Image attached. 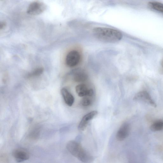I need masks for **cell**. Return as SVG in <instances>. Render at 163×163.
I'll return each instance as SVG.
<instances>
[{"label": "cell", "instance_id": "6da1fadb", "mask_svg": "<svg viewBox=\"0 0 163 163\" xmlns=\"http://www.w3.org/2000/svg\"><path fill=\"white\" fill-rule=\"evenodd\" d=\"M93 34L97 39L107 43H114L121 41L122 32L118 30L107 28L97 27L93 30Z\"/></svg>", "mask_w": 163, "mask_h": 163}, {"label": "cell", "instance_id": "7a4b0ae2", "mask_svg": "<svg viewBox=\"0 0 163 163\" xmlns=\"http://www.w3.org/2000/svg\"><path fill=\"white\" fill-rule=\"evenodd\" d=\"M66 148L72 155L82 162H90L92 160V157L75 141H69L67 144Z\"/></svg>", "mask_w": 163, "mask_h": 163}, {"label": "cell", "instance_id": "3957f363", "mask_svg": "<svg viewBox=\"0 0 163 163\" xmlns=\"http://www.w3.org/2000/svg\"><path fill=\"white\" fill-rule=\"evenodd\" d=\"M81 56L79 52L76 50H72L67 54L66 58V63L70 67L76 66L79 63Z\"/></svg>", "mask_w": 163, "mask_h": 163}, {"label": "cell", "instance_id": "277c9868", "mask_svg": "<svg viewBox=\"0 0 163 163\" xmlns=\"http://www.w3.org/2000/svg\"><path fill=\"white\" fill-rule=\"evenodd\" d=\"M46 9V6L42 3L34 2L29 6L27 11V13L31 15H38L42 13Z\"/></svg>", "mask_w": 163, "mask_h": 163}, {"label": "cell", "instance_id": "5b68a950", "mask_svg": "<svg viewBox=\"0 0 163 163\" xmlns=\"http://www.w3.org/2000/svg\"><path fill=\"white\" fill-rule=\"evenodd\" d=\"M134 100L137 101L144 103L154 107L157 105L152 99L149 94L146 91H142L137 93L134 97Z\"/></svg>", "mask_w": 163, "mask_h": 163}, {"label": "cell", "instance_id": "8992f818", "mask_svg": "<svg viewBox=\"0 0 163 163\" xmlns=\"http://www.w3.org/2000/svg\"><path fill=\"white\" fill-rule=\"evenodd\" d=\"M75 91L80 97H92L94 94L92 89L89 88L85 84H79L76 86Z\"/></svg>", "mask_w": 163, "mask_h": 163}, {"label": "cell", "instance_id": "52a82bcc", "mask_svg": "<svg viewBox=\"0 0 163 163\" xmlns=\"http://www.w3.org/2000/svg\"><path fill=\"white\" fill-rule=\"evenodd\" d=\"M97 112L94 111L86 114L82 118L79 126L78 129L80 131H83L88 126L90 122L97 114Z\"/></svg>", "mask_w": 163, "mask_h": 163}, {"label": "cell", "instance_id": "ba28073f", "mask_svg": "<svg viewBox=\"0 0 163 163\" xmlns=\"http://www.w3.org/2000/svg\"><path fill=\"white\" fill-rule=\"evenodd\" d=\"M13 155L15 160L18 162L26 161L28 160L30 157L28 152L21 148L17 149L14 150Z\"/></svg>", "mask_w": 163, "mask_h": 163}, {"label": "cell", "instance_id": "9c48e42d", "mask_svg": "<svg viewBox=\"0 0 163 163\" xmlns=\"http://www.w3.org/2000/svg\"><path fill=\"white\" fill-rule=\"evenodd\" d=\"M130 131L129 125L127 123H123L119 128L116 135L117 139L119 141L124 140L128 136Z\"/></svg>", "mask_w": 163, "mask_h": 163}, {"label": "cell", "instance_id": "30bf717a", "mask_svg": "<svg viewBox=\"0 0 163 163\" xmlns=\"http://www.w3.org/2000/svg\"><path fill=\"white\" fill-rule=\"evenodd\" d=\"M74 80L76 82H83L88 79V75L83 69L80 68L75 70L73 72Z\"/></svg>", "mask_w": 163, "mask_h": 163}, {"label": "cell", "instance_id": "8fae6325", "mask_svg": "<svg viewBox=\"0 0 163 163\" xmlns=\"http://www.w3.org/2000/svg\"><path fill=\"white\" fill-rule=\"evenodd\" d=\"M61 93L65 103L69 106H72L74 102V98L72 94L64 88L62 89Z\"/></svg>", "mask_w": 163, "mask_h": 163}, {"label": "cell", "instance_id": "7c38bea8", "mask_svg": "<svg viewBox=\"0 0 163 163\" xmlns=\"http://www.w3.org/2000/svg\"><path fill=\"white\" fill-rule=\"evenodd\" d=\"M148 5L152 9L163 14V4L160 2H153L149 3Z\"/></svg>", "mask_w": 163, "mask_h": 163}, {"label": "cell", "instance_id": "4fadbf2b", "mask_svg": "<svg viewBox=\"0 0 163 163\" xmlns=\"http://www.w3.org/2000/svg\"><path fill=\"white\" fill-rule=\"evenodd\" d=\"M150 129L153 132L163 130V121L159 120L156 122L151 125Z\"/></svg>", "mask_w": 163, "mask_h": 163}, {"label": "cell", "instance_id": "5bb4252c", "mask_svg": "<svg viewBox=\"0 0 163 163\" xmlns=\"http://www.w3.org/2000/svg\"><path fill=\"white\" fill-rule=\"evenodd\" d=\"M93 102L92 97H84L81 101V104L82 106L87 107L92 105Z\"/></svg>", "mask_w": 163, "mask_h": 163}, {"label": "cell", "instance_id": "9a60e30c", "mask_svg": "<svg viewBox=\"0 0 163 163\" xmlns=\"http://www.w3.org/2000/svg\"><path fill=\"white\" fill-rule=\"evenodd\" d=\"M44 70L42 68H39L36 69L33 72L29 73L28 75V77H32L37 76L41 75Z\"/></svg>", "mask_w": 163, "mask_h": 163}, {"label": "cell", "instance_id": "2e32d148", "mask_svg": "<svg viewBox=\"0 0 163 163\" xmlns=\"http://www.w3.org/2000/svg\"><path fill=\"white\" fill-rule=\"evenodd\" d=\"M6 23L4 22H1L0 23V29H2L4 28L6 26Z\"/></svg>", "mask_w": 163, "mask_h": 163}, {"label": "cell", "instance_id": "e0dca14e", "mask_svg": "<svg viewBox=\"0 0 163 163\" xmlns=\"http://www.w3.org/2000/svg\"><path fill=\"white\" fill-rule=\"evenodd\" d=\"M161 66L162 67L163 69V59H162V60L161 61Z\"/></svg>", "mask_w": 163, "mask_h": 163}]
</instances>
